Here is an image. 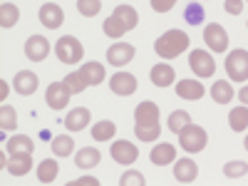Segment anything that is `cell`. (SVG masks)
Listing matches in <instances>:
<instances>
[{
	"label": "cell",
	"instance_id": "6da1fadb",
	"mask_svg": "<svg viewBox=\"0 0 248 186\" xmlns=\"http://www.w3.org/2000/svg\"><path fill=\"white\" fill-rule=\"evenodd\" d=\"M134 119H137V127H134V134L137 139L141 141H154L159 139L161 134V127H159V107L154 102H141L134 112Z\"/></svg>",
	"mask_w": 248,
	"mask_h": 186
},
{
	"label": "cell",
	"instance_id": "7a4b0ae2",
	"mask_svg": "<svg viewBox=\"0 0 248 186\" xmlns=\"http://www.w3.org/2000/svg\"><path fill=\"white\" fill-rule=\"evenodd\" d=\"M189 43L191 40H189V35H186L184 30H169L154 43V50L164 60H174V57H179L186 47H189Z\"/></svg>",
	"mask_w": 248,
	"mask_h": 186
},
{
	"label": "cell",
	"instance_id": "3957f363",
	"mask_svg": "<svg viewBox=\"0 0 248 186\" xmlns=\"http://www.w3.org/2000/svg\"><path fill=\"white\" fill-rule=\"evenodd\" d=\"M55 55H57L60 62H65V65H77V62L85 57V47H82V43H79L77 37L65 35V37H60V40H57Z\"/></svg>",
	"mask_w": 248,
	"mask_h": 186
},
{
	"label": "cell",
	"instance_id": "277c9868",
	"mask_svg": "<svg viewBox=\"0 0 248 186\" xmlns=\"http://www.w3.org/2000/svg\"><path fill=\"white\" fill-rule=\"evenodd\" d=\"M179 144L184 152L196 154L206 147V129L199 127V124H186V127L179 132Z\"/></svg>",
	"mask_w": 248,
	"mask_h": 186
},
{
	"label": "cell",
	"instance_id": "5b68a950",
	"mask_svg": "<svg viewBox=\"0 0 248 186\" xmlns=\"http://www.w3.org/2000/svg\"><path fill=\"white\" fill-rule=\"evenodd\" d=\"M226 72H229L231 79L243 82L248 79V52L246 50H233L226 57Z\"/></svg>",
	"mask_w": 248,
	"mask_h": 186
},
{
	"label": "cell",
	"instance_id": "8992f818",
	"mask_svg": "<svg viewBox=\"0 0 248 186\" xmlns=\"http://www.w3.org/2000/svg\"><path fill=\"white\" fill-rule=\"evenodd\" d=\"M70 97H72V90L65 85V79H62V82H52V85L47 87V92H45V102H47L50 109H65Z\"/></svg>",
	"mask_w": 248,
	"mask_h": 186
},
{
	"label": "cell",
	"instance_id": "52a82bcc",
	"mask_svg": "<svg viewBox=\"0 0 248 186\" xmlns=\"http://www.w3.org/2000/svg\"><path fill=\"white\" fill-rule=\"evenodd\" d=\"M189 65H191L196 77H211L216 72V62L206 50H194L191 57H189Z\"/></svg>",
	"mask_w": 248,
	"mask_h": 186
},
{
	"label": "cell",
	"instance_id": "ba28073f",
	"mask_svg": "<svg viewBox=\"0 0 248 186\" xmlns=\"http://www.w3.org/2000/svg\"><path fill=\"white\" fill-rule=\"evenodd\" d=\"M203 40L214 52H226L229 50V35L218 23H209V28H203Z\"/></svg>",
	"mask_w": 248,
	"mask_h": 186
},
{
	"label": "cell",
	"instance_id": "9c48e42d",
	"mask_svg": "<svg viewBox=\"0 0 248 186\" xmlns=\"http://www.w3.org/2000/svg\"><path fill=\"white\" fill-rule=\"evenodd\" d=\"M109 87L119 97H129L137 92V77L129 72H117L114 77H109Z\"/></svg>",
	"mask_w": 248,
	"mask_h": 186
},
{
	"label": "cell",
	"instance_id": "30bf717a",
	"mask_svg": "<svg viewBox=\"0 0 248 186\" xmlns=\"http://www.w3.org/2000/svg\"><path fill=\"white\" fill-rule=\"evenodd\" d=\"M37 85H40V79H37V75L30 72V70H20V72L15 75V79H13L15 92H17V94H23V97L35 94V92H37Z\"/></svg>",
	"mask_w": 248,
	"mask_h": 186
},
{
	"label": "cell",
	"instance_id": "8fae6325",
	"mask_svg": "<svg viewBox=\"0 0 248 186\" xmlns=\"http://www.w3.org/2000/svg\"><path fill=\"white\" fill-rule=\"evenodd\" d=\"M50 52V43L43 37V35H32L28 37V43H25V55L32 60V62H43Z\"/></svg>",
	"mask_w": 248,
	"mask_h": 186
},
{
	"label": "cell",
	"instance_id": "7c38bea8",
	"mask_svg": "<svg viewBox=\"0 0 248 186\" xmlns=\"http://www.w3.org/2000/svg\"><path fill=\"white\" fill-rule=\"evenodd\" d=\"M62 20H65V13H62L60 5H55V3H45L43 8H40V23H43L45 28L57 30V28L62 25Z\"/></svg>",
	"mask_w": 248,
	"mask_h": 186
},
{
	"label": "cell",
	"instance_id": "4fadbf2b",
	"mask_svg": "<svg viewBox=\"0 0 248 186\" xmlns=\"http://www.w3.org/2000/svg\"><path fill=\"white\" fill-rule=\"evenodd\" d=\"M112 159L119 164H134L139 159V149L129 141H114L112 144Z\"/></svg>",
	"mask_w": 248,
	"mask_h": 186
},
{
	"label": "cell",
	"instance_id": "5bb4252c",
	"mask_svg": "<svg viewBox=\"0 0 248 186\" xmlns=\"http://www.w3.org/2000/svg\"><path fill=\"white\" fill-rule=\"evenodd\" d=\"M199 176V167L194 159H179L174 164V179H179L181 184H191Z\"/></svg>",
	"mask_w": 248,
	"mask_h": 186
},
{
	"label": "cell",
	"instance_id": "9a60e30c",
	"mask_svg": "<svg viewBox=\"0 0 248 186\" xmlns=\"http://www.w3.org/2000/svg\"><path fill=\"white\" fill-rule=\"evenodd\" d=\"M134 57V47L127 45V43H117L107 50V60H109V65L114 67H122V65H127V62Z\"/></svg>",
	"mask_w": 248,
	"mask_h": 186
},
{
	"label": "cell",
	"instance_id": "2e32d148",
	"mask_svg": "<svg viewBox=\"0 0 248 186\" xmlns=\"http://www.w3.org/2000/svg\"><path fill=\"white\" fill-rule=\"evenodd\" d=\"M90 119L92 117H90V109L87 107H77V109H70V114L62 119V122H65V127L70 132H82L90 124Z\"/></svg>",
	"mask_w": 248,
	"mask_h": 186
},
{
	"label": "cell",
	"instance_id": "e0dca14e",
	"mask_svg": "<svg viewBox=\"0 0 248 186\" xmlns=\"http://www.w3.org/2000/svg\"><path fill=\"white\" fill-rule=\"evenodd\" d=\"M176 94L181 99H189V102H196L203 97V85L199 79H181L176 85Z\"/></svg>",
	"mask_w": 248,
	"mask_h": 186
},
{
	"label": "cell",
	"instance_id": "ac0fdd59",
	"mask_svg": "<svg viewBox=\"0 0 248 186\" xmlns=\"http://www.w3.org/2000/svg\"><path fill=\"white\" fill-rule=\"evenodd\" d=\"M152 164H156V167H167V164H171L176 159V149L171 147V144H156V147L152 149Z\"/></svg>",
	"mask_w": 248,
	"mask_h": 186
},
{
	"label": "cell",
	"instance_id": "d6986e66",
	"mask_svg": "<svg viewBox=\"0 0 248 186\" xmlns=\"http://www.w3.org/2000/svg\"><path fill=\"white\" fill-rule=\"evenodd\" d=\"M30 167H32L30 154H10V161H8L5 169H8L13 176H25V174L30 171Z\"/></svg>",
	"mask_w": 248,
	"mask_h": 186
},
{
	"label": "cell",
	"instance_id": "ffe728a7",
	"mask_svg": "<svg viewBox=\"0 0 248 186\" xmlns=\"http://www.w3.org/2000/svg\"><path fill=\"white\" fill-rule=\"evenodd\" d=\"M152 82L156 87H169L171 82H174V67L171 65H154L152 67Z\"/></svg>",
	"mask_w": 248,
	"mask_h": 186
},
{
	"label": "cell",
	"instance_id": "44dd1931",
	"mask_svg": "<svg viewBox=\"0 0 248 186\" xmlns=\"http://www.w3.org/2000/svg\"><path fill=\"white\" fill-rule=\"evenodd\" d=\"M79 72L85 75L87 85H99V82H105V65H99V62H85Z\"/></svg>",
	"mask_w": 248,
	"mask_h": 186
},
{
	"label": "cell",
	"instance_id": "7402d4cb",
	"mask_svg": "<svg viewBox=\"0 0 248 186\" xmlns=\"http://www.w3.org/2000/svg\"><path fill=\"white\" fill-rule=\"evenodd\" d=\"M99 159H102V154H99L97 149L85 147V149H79V152H77L75 164H77L79 169H92V167H97V164H99Z\"/></svg>",
	"mask_w": 248,
	"mask_h": 186
},
{
	"label": "cell",
	"instance_id": "603a6c76",
	"mask_svg": "<svg viewBox=\"0 0 248 186\" xmlns=\"http://www.w3.org/2000/svg\"><path fill=\"white\" fill-rule=\"evenodd\" d=\"M32 149H35V141L30 137H25V134H17V137H13L8 141V152L10 154H32Z\"/></svg>",
	"mask_w": 248,
	"mask_h": 186
},
{
	"label": "cell",
	"instance_id": "cb8c5ba5",
	"mask_svg": "<svg viewBox=\"0 0 248 186\" xmlns=\"http://www.w3.org/2000/svg\"><path fill=\"white\" fill-rule=\"evenodd\" d=\"M211 97L218 102V105H229V102L233 99V87L226 79H218V82H214V87H211Z\"/></svg>",
	"mask_w": 248,
	"mask_h": 186
},
{
	"label": "cell",
	"instance_id": "d4e9b609",
	"mask_svg": "<svg viewBox=\"0 0 248 186\" xmlns=\"http://www.w3.org/2000/svg\"><path fill=\"white\" fill-rule=\"evenodd\" d=\"M114 132H117V124H114V122H109V119L97 122L94 127H92V139H97V141H109V139L114 137Z\"/></svg>",
	"mask_w": 248,
	"mask_h": 186
},
{
	"label": "cell",
	"instance_id": "484cf974",
	"mask_svg": "<svg viewBox=\"0 0 248 186\" xmlns=\"http://www.w3.org/2000/svg\"><path fill=\"white\" fill-rule=\"evenodd\" d=\"M57 171H60L57 161H55V159H45V161L37 167V179L43 181V184H52V181L57 179Z\"/></svg>",
	"mask_w": 248,
	"mask_h": 186
},
{
	"label": "cell",
	"instance_id": "4316f807",
	"mask_svg": "<svg viewBox=\"0 0 248 186\" xmlns=\"http://www.w3.org/2000/svg\"><path fill=\"white\" fill-rule=\"evenodd\" d=\"M102 30H105V35H109V37L119 40L124 32H127V25H124V20H122L119 15H112V17H107V20H105Z\"/></svg>",
	"mask_w": 248,
	"mask_h": 186
},
{
	"label": "cell",
	"instance_id": "83f0119b",
	"mask_svg": "<svg viewBox=\"0 0 248 186\" xmlns=\"http://www.w3.org/2000/svg\"><path fill=\"white\" fill-rule=\"evenodd\" d=\"M229 124H231V129H233V132H243V129H248V107L243 105V107L231 109V114H229Z\"/></svg>",
	"mask_w": 248,
	"mask_h": 186
},
{
	"label": "cell",
	"instance_id": "f1b7e54d",
	"mask_svg": "<svg viewBox=\"0 0 248 186\" xmlns=\"http://www.w3.org/2000/svg\"><path fill=\"white\" fill-rule=\"evenodd\" d=\"M72 149H75V139H70L67 134L52 139V154H55V156H70Z\"/></svg>",
	"mask_w": 248,
	"mask_h": 186
},
{
	"label": "cell",
	"instance_id": "f546056e",
	"mask_svg": "<svg viewBox=\"0 0 248 186\" xmlns=\"http://www.w3.org/2000/svg\"><path fill=\"white\" fill-rule=\"evenodd\" d=\"M17 17H20L17 5H13V3H3V5H0V25H3V28H13L17 23Z\"/></svg>",
	"mask_w": 248,
	"mask_h": 186
},
{
	"label": "cell",
	"instance_id": "4dcf8cb0",
	"mask_svg": "<svg viewBox=\"0 0 248 186\" xmlns=\"http://www.w3.org/2000/svg\"><path fill=\"white\" fill-rule=\"evenodd\" d=\"M184 17H186V23L189 25H201L203 20H206V13H203V5L201 3H189L186 5V10H184Z\"/></svg>",
	"mask_w": 248,
	"mask_h": 186
},
{
	"label": "cell",
	"instance_id": "1f68e13d",
	"mask_svg": "<svg viewBox=\"0 0 248 186\" xmlns=\"http://www.w3.org/2000/svg\"><path fill=\"white\" fill-rule=\"evenodd\" d=\"M186 124H191V117H189V112H184V109H176V112H171L169 114V132H174V134H179Z\"/></svg>",
	"mask_w": 248,
	"mask_h": 186
},
{
	"label": "cell",
	"instance_id": "d6a6232c",
	"mask_svg": "<svg viewBox=\"0 0 248 186\" xmlns=\"http://www.w3.org/2000/svg\"><path fill=\"white\" fill-rule=\"evenodd\" d=\"M114 15H119V17L124 20L127 30H134V28H137V23H139V15H137V10H134L132 5H117Z\"/></svg>",
	"mask_w": 248,
	"mask_h": 186
},
{
	"label": "cell",
	"instance_id": "836d02e7",
	"mask_svg": "<svg viewBox=\"0 0 248 186\" xmlns=\"http://www.w3.org/2000/svg\"><path fill=\"white\" fill-rule=\"evenodd\" d=\"M0 127H3V132H13V129L17 127V114H15V109L8 107V105L0 107Z\"/></svg>",
	"mask_w": 248,
	"mask_h": 186
},
{
	"label": "cell",
	"instance_id": "e575fe53",
	"mask_svg": "<svg viewBox=\"0 0 248 186\" xmlns=\"http://www.w3.org/2000/svg\"><path fill=\"white\" fill-rule=\"evenodd\" d=\"M65 85L72 90V94H79L82 90L87 87V79H85V75H82V72H70L65 77Z\"/></svg>",
	"mask_w": 248,
	"mask_h": 186
},
{
	"label": "cell",
	"instance_id": "d590c367",
	"mask_svg": "<svg viewBox=\"0 0 248 186\" xmlns=\"http://www.w3.org/2000/svg\"><path fill=\"white\" fill-rule=\"evenodd\" d=\"M223 174L229 176V179H241V176L248 174V164L246 161H229L223 167Z\"/></svg>",
	"mask_w": 248,
	"mask_h": 186
},
{
	"label": "cell",
	"instance_id": "8d00e7d4",
	"mask_svg": "<svg viewBox=\"0 0 248 186\" xmlns=\"http://www.w3.org/2000/svg\"><path fill=\"white\" fill-rule=\"evenodd\" d=\"M77 10L85 17H94L102 10V0H77Z\"/></svg>",
	"mask_w": 248,
	"mask_h": 186
},
{
	"label": "cell",
	"instance_id": "74e56055",
	"mask_svg": "<svg viewBox=\"0 0 248 186\" xmlns=\"http://www.w3.org/2000/svg\"><path fill=\"white\" fill-rule=\"evenodd\" d=\"M119 184H122V186H129V184H134V186H147V181H144V176H141L139 171H127V174L119 179Z\"/></svg>",
	"mask_w": 248,
	"mask_h": 186
},
{
	"label": "cell",
	"instance_id": "f35d334b",
	"mask_svg": "<svg viewBox=\"0 0 248 186\" xmlns=\"http://www.w3.org/2000/svg\"><path fill=\"white\" fill-rule=\"evenodd\" d=\"M223 10L229 13V15H241L243 13V0H226Z\"/></svg>",
	"mask_w": 248,
	"mask_h": 186
},
{
	"label": "cell",
	"instance_id": "ab89813d",
	"mask_svg": "<svg viewBox=\"0 0 248 186\" xmlns=\"http://www.w3.org/2000/svg\"><path fill=\"white\" fill-rule=\"evenodd\" d=\"M174 5H176V0H152V8L156 13H169Z\"/></svg>",
	"mask_w": 248,
	"mask_h": 186
},
{
	"label": "cell",
	"instance_id": "60d3db41",
	"mask_svg": "<svg viewBox=\"0 0 248 186\" xmlns=\"http://www.w3.org/2000/svg\"><path fill=\"white\" fill-rule=\"evenodd\" d=\"M99 181L97 179H92V176H82V179H75V181H70L67 186H97Z\"/></svg>",
	"mask_w": 248,
	"mask_h": 186
},
{
	"label": "cell",
	"instance_id": "b9f144b4",
	"mask_svg": "<svg viewBox=\"0 0 248 186\" xmlns=\"http://www.w3.org/2000/svg\"><path fill=\"white\" fill-rule=\"evenodd\" d=\"M238 99H241L243 105L248 107V85H246V87H241V92H238Z\"/></svg>",
	"mask_w": 248,
	"mask_h": 186
},
{
	"label": "cell",
	"instance_id": "7bdbcfd3",
	"mask_svg": "<svg viewBox=\"0 0 248 186\" xmlns=\"http://www.w3.org/2000/svg\"><path fill=\"white\" fill-rule=\"evenodd\" d=\"M5 94H8V85H5V82H0V99H5Z\"/></svg>",
	"mask_w": 248,
	"mask_h": 186
},
{
	"label": "cell",
	"instance_id": "ee69618b",
	"mask_svg": "<svg viewBox=\"0 0 248 186\" xmlns=\"http://www.w3.org/2000/svg\"><path fill=\"white\" fill-rule=\"evenodd\" d=\"M243 147H246V152H248V137L243 139Z\"/></svg>",
	"mask_w": 248,
	"mask_h": 186
}]
</instances>
